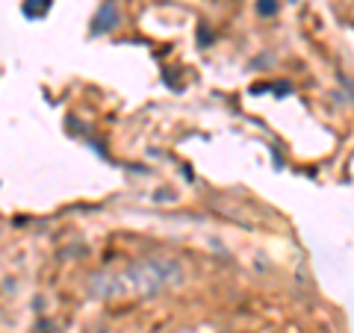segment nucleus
Masks as SVG:
<instances>
[{
    "mask_svg": "<svg viewBox=\"0 0 354 333\" xmlns=\"http://www.w3.org/2000/svg\"><path fill=\"white\" fill-rule=\"evenodd\" d=\"M86 292L92 298H97V301H118V298H127L118 272H95V274H88Z\"/></svg>",
    "mask_w": 354,
    "mask_h": 333,
    "instance_id": "nucleus-2",
    "label": "nucleus"
},
{
    "mask_svg": "<svg viewBox=\"0 0 354 333\" xmlns=\"http://www.w3.org/2000/svg\"><path fill=\"white\" fill-rule=\"evenodd\" d=\"M254 9H257L260 18H272L281 9V3H278V0H257V6H254Z\"/></svg>",
    "mask_w": 354,
    "mask_h": 333,
    "instance_id": "nucleus-4",
    "label": "nucleus"
},
{
    "mask_svg": "<svg viewBox=\"0 0 354 333\" xmlns=\"http://www.w3.org/2000/svg\"><path fill=\"white\" fill-rule=\"evenodd\" d=\"M121 283H124L127 298H160L171 289H180L186 280L183 265L174 257H148L136 260L127 269H121Z\"/></svg>",
    "mask_w": 354,
    "mask_h": 333,
    "instance_id": "nucleus-1",
    "label": "nucleus"
},
{
    "mask_svg": "<svg viewBox=\"0 0 354 333\" xmlns=\"http://www.w3.org/2000/svg\"><path fill=\"white\" fill-rule=\"evenodd\" d=\"M121 24V9L115 0H106V3H101V9L95 12L92 18V32H109L115 30Z\"/></svg>",
    "mask_w": 354,
    "mask_h": 333,
    "instance_id": "nucleus-3",
    "label": "nucleus"
}]
</instances>
